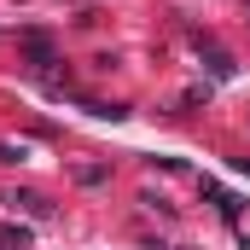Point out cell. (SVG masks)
I'll list each match as a JSON object with an SVG mask.
<instances>
[{"label":"cell","instance_id":"cell-1","mask_svg":"<svg viewBox=\"0 0 250 250\" xmlns=\"http://www.w3.org/2000/svg\"><path fill=\"white\" fill-rule=\"evenodd\" d=\"M198 47H204V41H198ZM204 64H209V76H215V82H233V59H227V53L204 47Z\"/></svg>","mask_w":250,"mask_h":250},{"label":"cell","instance_id":"cell-2","mask_svg":"<svg viewBox=\"0 0 250 250\" xmlns=\"http://www.w3.org/2000/svg\"><path fill=\"white\" fill-rule=\"evenodd\" d=\"M12 204H23V209H29V215H41V221H47V215H53V204H47V198H41V192H18V198H12Z\"/></svg>","mask_w":250,"mask_h":250},{"label":"cell","instance_id":"cell-3","mask_svg":"<svg viewBox=\"0 0 250 250\" xmlns=\"http://www.w3.org/2000/svg\"><path fill=\"white\" fill-rule=\"evenodd\" d=\"M23 53H29V59L41 64V70H47V64H59V59H53V47H47L41 35H29V41H23Z\"/></svg>","mask_w":250,"mask_h":250},{"label":"cell","instance_id":"cell-4","mask_svg":"<svg viewBox=\"0 0 250 250\" xmlns=\"http://www.w3.org/2000/svg\"><path fill=\"white\" fill-rule=\"evenodd\" d=\"M209 192V198H215V209H221V215H227V221H233V215H239V198H233V192H221V187H204Z\"/></svg>","mask_w":250,"mask_h":250},{"label":"cell","instance_id":"cell-5","mask_svg":"<svg viewBox=\"0 0 250 250\" xmlns=\"http://www.w3.org/2000/svg\"><path fill=\"white\" fill-rule=\"evenodd\" d=\"M23 157H29L23 146H12V140H0V163H23Z\"/></svg>","mask_w":250,"mask_h":250}]
</instances>
